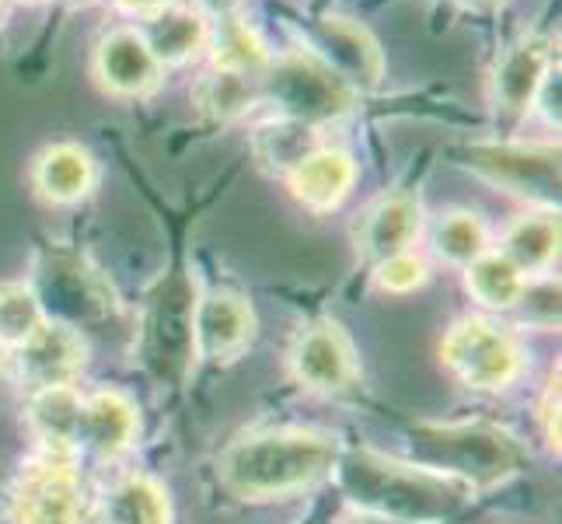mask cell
Segmentation results:
<instances>
[{
  "label": "cell",
  "mask_w": 562,
  "mask_h": 524,
  "mask_svg": "<svg viewBox=\"0 0 562 524\" xmlns=\"http://www.w3.org/2000/svg\"><path fill=\"white\" fill-rule=\"evenodd\" d=\"M430 248L440 263L464 269V266H472L479 256H486V252L493 248V238H490L486 221H482L475 210L454 207L434 221Z\"/></svg>",
  "instance_id": "23"
},
{
  "label": "cell",
  "mask_w": 562,
  "mask_h": 524,
  "mask_svg": "<svg viewBox=\"0 0 562 524\" xmlns=\"http://www.w3.org/2000/svg\"><path fill=\"white\" fill-rule=\"evenodd\" d=\"M140 431L137 405H133L123 392H91L81 395V416H77V451H91L99 458H120L133 448Z\"/></svg>",
  "instance_id": "17"
},
{
  "label": "cell",
  "mask_w": 562,
  "mask_h": 524,
  "mask_svg": "<svg viewBox=\"0 0 562 524\" xmlns=\"http://www.w3.org/2000/svg\"><path fill=\"white\" fill-rule=\"evenodd\" d=\"M413 461L479 493L525 472L528 451L493 423H419L413 431Z\"/></svg>",
  "instance_id": "3"
},
{
  "label": "cell",
  "mask_w": 562,
  "mask_h": 524,
  "mask_svg": "<svg viewBox=\"0 0 562 524\" xmlns=\"http://www.w3.org/2000/svg\"><path fill=\"white\" fill-rule=\"evenodd\" d=\"M206 56H210V67H217V70L259 77L269 67V60H273V49L266 46L259 29L248 25L241 14H224V18H210Z\"/></svg>",
  "instance_id": "20"
},
{
  "label": "cell",
  "mask_w": 562,
  "mask_h": 524,
  "mask_svg": "<svg viewBox=\"0 0 562 524\" xmlns=\"http://www.w3.org/2000/svg\"><path fill=\"white\" fill-rule=\"evenodd\" d=\"M18 524H85L88 490L77 472L74 455L49 451L32 458L14 487Z\"/></svg>",
  "instance_id": "8"
},
{
  "label": "cell",
  "mask_w": 562,
  "mask_h": 524,
  "mask_svg": "<svg viewBox=\"0 0 562 524\" xmlns=\"http://www.w3.org/2000/svg\"><path fill=\"white\" fill-rule=\"evenodd\" d=\"M112 4L123 18H130V22H144L147 25L150 18H158L171 4H182V0H112Z\"/></svg>",
  "instance_id": "30"
},
{
  "label": "cell",
  "mask_w": 562,
  "mask_h": 524,
  "mask_svg": "<svg viewBox=\"0 0 562 524\" xmlns=\"http://www.w3.org/2000/svg\"><path fill=\"white\" fill-rule=\"evenodd\" d=\"M43 322H46V308L32 283L25 280L0 283V346L18 349Z\"/></svg>",
  "instance_id": "26"
},
{
  "label": "cell",
  "mask_w": 562,
  "mask_h": 524,
  "mask_svg": "<svg viewBox=\"0 0 562 524\" xmlns=\"http://www.w3.org/2000/svg\"><path fill=\"white\" fill-rule=\"evenodd\" d=\"M333 472L360 514L398 524H443L458 517L475 497L472 487L451 476L430 472L416 461L384 458L378 451L339 455Z\"/></svg>",
  "instance_id": "1"
},
{
  "label": "cell",
  "mask_w": 562,
  "mask_h": 524,
  "mask_svg": "<svg viewBox=\"0 0 562 524\" xmlns=\"http://www.w3.org/2000/svg\"><path fill=\"white\" fill-rule=\"evenodd\" d=\"M105 524H171V503L161 482L150 476L130 472L115 479L102 500Z\"/></svg>",
  "instance_id": "21"
},
{
  "label": "cell",
  "mask_w": 562,
  "mask_h": 524,
  "mask_svg": "<svg viewBox=\"0 0 562 524\" xmlns=\"http://www.w3.org/2000/svg\"><path fill=\"white\" fill-rule=\"evenodd\" d=\"M18 357V378L29 388V392H46V388H64L74 384L77 375L85 371L88 364V346L74 325L67 322H53L46 319L35 333L14 349Z\"/></svg>",
  "instance_id": "12"
},
{
  "label": "cell",
  "mask_w": 562,
  "mask_h": 524,
  "mask_svg": "<svg viewBox=\"0 0 562 524\" xmlns=\"http://www.w3.org/2000/svg\"><path fill=\"white\" fill-rule=\"evenodd\" d=\"M461 158L464 168H472L479 179L493 182L510 197L531 200L541 210L559 207V144L503 137L490 144H469Z\"/></svg>",
  "instance_id": "6"
},
{
  "label": "cell",
  "mask_w": 562,
  "mask_h": 524,
  "mask_svg": "<svg viewBox=\"0 0 562 524\" xmlns=\"http://www.w3.org/2000/svg\"><path fill=\"white\" fill-rule=\"evenodd\" d=\"M259 99L273 109L277 120H290L322 133L357 109L360 91L346 85L315 49L294 46L273 53L269 67L259 74Z\"/></svg>",
  "instance_id": "4"
},
{
  "label": "cell",
  "mask_w": 562,
  "mask_h": 524,
  "mask_svg": "<svg viewBox=\"0 0 562 524\" xmlns=\"http://www.w3.org/2000/svg\"><path fill=\"white\" fill-rule=\"evenodd\" d=\"M286 189L304 210L312 213H333L346 203L357 182V161L350 150L322 144L307 158H301L286 175Z\"/></svg>",
  "instance_id": "16"
},
{
  "label": "cell",
  "mask_w": 562,
  "mask_h": 524,
  "mask_svg": "<svg viewBox=\"0 0 562 524\" xmlns=\"http://www.w3.org/2000/svg\"><path fill=\"white\" fill-rule=\"evenodd\" d=\"M192 99H196L200 112L210 115L217 123H235L251 109H259V77L251 74H235V70H217L210 67L196 88H192Z\"/></svg>",
  "instance_id": "22"
},
{
  "label": "cell",
  "mask_w": 562,
  "mask_h": 524,
  "mask_svg": "<svg viewBox=\"0 0 562 524\" xmlns=\"http://www.w3.org/2000/svg\"><path fill=\"white\" fill-rule=\"evenodd\" d=\"M440 360L472 392H503L525 375V349L507 325L482 315L458 319L440 343Z\"/></svg>",
  "instance_id": "5"
},
{
  "label": "cell",
  "mask_w": 562,
  "mask_h": 524,
  "mask_svg": "<svg viewBox=\"0 0 562 524\" xmlns=\"http://www.w3.org/2000/svg\"><path fill=\"white\" fill-rule=\"evenodd\" d=\"M443 4H458V8H493L499 0H443Z\"/></svg>",
  "instance_id": "32"
},
{
  "label": "cell",
  "mask_w": 562,
  "mask_h": 524,
  "mask_svg": "<svg viewBox=\"0 0 562 524\" xmlns=\"http://www.w3.org/2000/svg\"><path fill=\"white\" fill-rule=\"evenodd\" d=\"M357 524H398V521H384V517H367V514H360Z\"/></svg>",
  "instance_id": "34"
},
{
  "label": "cell",
  "mask_w": 562,
  "mask_h": 524,
  "mask_svg": "<svg viewBox=\"0 0 562 524\" xmlns=\"http://www.w3.org/2000/svg\"><path fill=\"white\" fill-rule=\"evenodd\" d=\"M538 423H541V437L552 451H559V371L552 375L549 388H546V399L538 405Z\"/></svg>",
  "instance_id": "29"
},
{
  "label": "cell",
  "mask_w": 562,
  "mask_h": 524,
  "mask_svg": "<svg viewBox=\"0 0 562 524\" xmlns=\"http://www.w3.org/2000/svg\"><path fill=\"white\" fill-rule=\"evenodd\" d=\"M339 455V441L318 431H266L231 444L217 472L241 500H283L333 476Z\"/></svg>",
  "instance_id": "2"
},
{
  "label": "cell",
  "mask_w": 562,
  "mask_h": 524,
  "mask_svg": "<svg viewBox=\"0 0 562 524\" xmlns=\"http://www.w3.org/2000/svg\"><path fill=\"white\" fill-rule=\"evenodd\" d=\"M286 367L301 388L318 395L350 392L360 378L357 349L346 336V328L333 319H318L301 328L294 343H290Z\"/></svg>",
  "instance_id": "9"
},
{
  "label": "cell",
  "mask_w": 562,
  "mask_h": 524,
  "mask_svg": "<svg viewBox=\"0 0 562 524\" xmlns=\"http://www.w3.org/2000/svg\"><path fill=\"white\" fill-rule=\"evenodd\" d=\"M8 364H11V349H4V346H0V371H4Z\"/></svg>",
  "instance_id": "35"
},
{
  "label": "cell",
  "mask_w": 562,
  "mask_h": 524,
  "mask_svg": "<svg viewBox=\"0 0 562 524\" xmlns=\"http://www.w3.org/2000/svg\"><path fill=\"white\" fill-rule=\"evenodd\" d=\"M0 11H4V0H0Z\"/></svg>",
  "instance_id": "37"
},
{
  "label": "cell",
  "mask_w": 562,
  "mask_h": 524,
  "mask_svg": "<svg viewBox=\"0 0 562 524\" xmlns=\"http://www.w3.org/2000/svg\"><path fill=\"white\" fill-rule=\"evenodd\" d=\"M53 4H60V8H91V4H99V0H53Z\"/></svg>",
  "instance_id": "33"
},
{
  "label": "cell",
  "mask_w": 562,
  "mask_h": 524,
  "mask_svg": "<svg viewBox=\"0 0 562 524\" xmlns=\"http://www.w3.org/2000/svg\"><path fill=\"white\" fill-rule=\"evenodd\" d=\"M140 32L165 70L189 67L192 60H200V56H206V49H210V18L192 4V0L171 4L158 18H150Z\"/></svg>",
  "instance_id": "18"
},
{
  "label": "cell",
  "mask_w": 562,
  "mask_h": 524,
  "mask_svg": "<svg viewBox=\"0 0 562 524\" xmlns=\"http://www.w3.org/2000/svg\"><path fill=\"white\" fill-rule=\"evenodd\" d=\"M256 336V312L235 290H210L192 304V346L206 360H235Z\"/></svg>",
  "instance_id": "14"
},
{
  "label": "cell",
  "mask_w": 562,
  "mask_h": 524,
  "mask_svg": "<svg viewBox=\"0 0 562 524\" xmlns=\"http://www.w3.org/2000/svg\"><path fill=\"white\" fill-rule=\"evenodd\" d=\"M426 280H430V263L413 248L374 263V287L381 294H413V290L426 287Z\"/></svg>",
  "instance_id": "27"
},
{
  "label": "cell",
  "mask_w": 562,
  "mask_h": 524,
  "mask_svg": "<svg viewBox=\"0 0 562 524\" xmlns=\"http://www.w3.org/2000/svg\"><path fill=\"white\" fill-rule=\"evenodd\" d=\"M464 287H469V294L482 308H490V312H514L528 287V277L520 274L499 248H490L486 256H479L472 266H464Z\"/></svg>",
  "instance_id": "24"
},
{
  "label": "cell",
  "mask_w": 562,
  "mask_h": 524,
  "mask_svg": "<svg viewBox=\"0 0 562 524\" xmlns=\"http://www.w3.org/2000/svg\"><path fill=\"white\" fill-rule=\"evenodd\" d=\"M499 252L507 256L525 277L549 274L559 259V213L555 210H531L520 213L503 231Z\"/></svg>",
  "instance_id": "19"
},
{
  "label": "cell",
  "mask_w": 562,
  "mask_h": 524,
  "mask_svg": "<svg viewBox=\"0 0 562 524\" xmlns=\"http://www.w3.org/2000/svg\"><path fill=\"white\" fill-rule=\"evenodd\" d=\"M555 67V53L546 35H517L514 43L496 56V67L490 77V102L493 120L503 137L525 126L528 115L538 109V94L546 77Z\"/></svg>",
  "instance_id": "7"
},
{
  "label": "cell",
  "mask_w": 562,
  "mask_h": 524,
  "mask_svg": "<svg viewBox=\"0 0 562 524\" xmlns=\"http://www.w3.org/2000/svg\"><path fill=\"white\" fill-rule=\"evenodd\" d=\"M307 49H315L322 60L333 67L346 85L357 91H378L384 85V49L374 32L346 14H322L312 22Z\"/></svg>",
  "instance_id": "11"
},
{
  "label": "cell",
  "mask_w": 562,
  "mask_h": 524,
  "mask_svg": "<svg viewBox=\"0 0 562 524\" xmlns=\"http://www.w3.org/2000/svg\"><path fill=\"white\" fill-rule=\"evenodd\" d=\"M32 189L49 207H70L88 200L99 186V161L77 141H56L32 158Z\"/></svg>",
  "instance_id": "15"
},
{
  "label": "cell",
  "mask_w": 562,
  "mask_h": 524,
  "mask_svg": "<svg viewBox=\"0 0 562 524\" xmlns=\"http://www.w3.org/2000/svg\"><path fill=\"white\" fill-rule=\"evenodd\" d=\"M25 4H38V0H25Z\"/></svg>",
  "instance_id": "36"
},
{
  "label": "cell",
  "mask_w": 562,
  "mask_h": 524,
  "mask_svg": "<svg viewBox=\"0 0 562 524\" xmlns=\"http://www.w3.org/2000/svg\"><path fill=\"white\" fill-rule=\"evenodd\" d=\"M315 147H322L318 130L290 123V120H277V115L256 130V154H259V161L269 171H277V175H286L301 158H307V154H312Z\"/></svg>",
  "instance_id": "25"
},
{
  "label": "cell",
  "mask_w": 562,
  "mask_h": 524,
  "mask_svg": "<svg viewBox=\"0 0 562 524\" xmlns=\"http://www.w3.org/2000/svg\"><path fill=\"white\" fill-rule=\"evenodd\" d=\"M514 312H520V319L528 325H541V328L559 325V283H552V280H546L541 287L528 283Z\"/></svg>",
  "instance_id": "28"
},
{
  "label": "cell",
  "mask_w": 562,
  "mask_h": 524,
  "mask_svg": "<svg viewBox=\"0 0 562 524\" xmlns=\"http://www.w3.org/2000/svg\"><path fill=\"white\" fill-rule=\"evenodd\" d=\"M423 235V203L413 192H384L360 210L353 224V245L363 263H381L409 252Z\"/></svg>",
  "instance_id": "13"
},
{
  "label": "cell",
  "mask_w": 562,
  "mask_h": 524,
  "mask_svg": "<svg viewBox=\"0 0 562 524\" xmlns=\"http://www.w3.org/2000/svg\"><path fill=\"white\" fill-rule=\"evenodd\" d=\"M91 74L105 94L123 102L150 99L168 77V70L158 64V56L150 53L140 25L109 29L91 53Z\"/></svg>",
  "instance_id": "10"
},
{
  "label": "cell",
  "mask_w": 562,
  "mask_h": 524,
  "mask_svg": "<svg viewBox=\"0 0 562 524\" xmlns=\"http://www.w3.org/2000/svg\"><path fill=\"white\" fill-rule=\"evenodd\" d=\"M206 18H224V14H238L245 0H192Z\"/></svg>",
  "instance_id": "31"
}]
</instances>
